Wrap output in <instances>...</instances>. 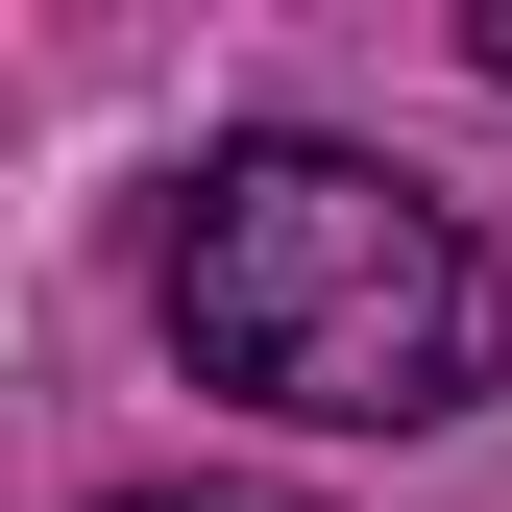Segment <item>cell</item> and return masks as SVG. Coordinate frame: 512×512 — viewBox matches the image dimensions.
Returning a JSON list of instances; mask_svg holds the SVG:
<instances>
[{"label":"cell","instance_id":"6da1fadb","mask_svg":"<svg viewBox=\"0 0 512 512\" xmlns=\"http://www.w3.org/2000/svg\"><path fill=\"white\" fill-rule=\"evenodd\" d=\"M171 342H196V391L244 415H317V439H415L488 391L512 293L464 196H415L391 147H317V122H269V147H220L196 196H171Z\"/></svg>","mask_w":512,"mask_h":512},{"label":"cell","instance_id":"7a4b0ae2","mask_svg":"<svg viewBox=\"0 0 512 512\" xmlns=\"http://www.w3.org/2000/svg\"><path fill=\"white\" fill-rule=\"evenodd\" d=\"M122 512H220V488H122Z\"/></svg>","mask_w":512,"mask_h":512},{"label":"cell","instance_id":"3957f363","mask_svg":"<svg viewBox=\"0 0 512 512\" xmlns=\"http://www.w3.org/2000/svg\"><path fill=\"white\" fill-rule=\"evenodd\" d=\"M488 74H512V0H488Z\"/></svg>","mask_w":512,"mask_h":512}]
</instances>
